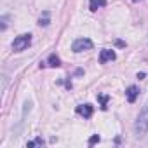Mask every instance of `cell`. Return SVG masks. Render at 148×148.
Returning <instances> with one entry per match:
<instances>
[{"instance_id": "6da1fadb", "label": "cell", "mask_w": 148, "mask_h": 148, "mask_svg": "<svg viewBox=\"0 0 148 148\" xmlns=\"http://www.w3.org/2000/svg\"><path fill=\"white\" fill-rule=\"evenodd\" d=\"M134 131L138 136H145L146 131H148V103L141 108L138 119H136V124H134Z\"/></svg>"}, {"instance_id": "7a4b0ae2", "label": "cell", "mask_w": 148, "mask_h": 148, "mask_svg": "<svg viewBox=\"0 0 148 148\" xmlns=\"http://www.w3.org/2000/svg\"><path fill=\"white\" fill-rule=\"evenodd\" d=\"M30 44H32V35H30V33H21V35H18V37L14 38V42H12V51H14V52H21V51L28 49Z\"/></svg>"}, {"instance_id": "3957f363", "label": "cell", "mask_w": 148, "mask_h": 148, "mask_svg": "<svg viewBox=\"0 0 148 148\" xmlns=\"http://www.w3.org/2000/svg\"><path fill=\"white\" fill-rule=\"evenodd\" d=\"M94 47V44H92V40L91 38H77L75 42L71 44V51L73 52H84V51H91Z\"/></svg>"}, {"instance_id": "277c9868", "label": "cell", "mask_w": 148, "mask_h": 148, "mask_svg": "<svg viewBox=\"0 0 148 148\" xmlns=\"http://www.w3.org/2000/svg\"><path fill=\"white\" fill-rule=\"evenodd\" d=\"M77 113L82 115L84 119H91L92 113H94V106L89 105V103H86V105H79V106H77Z\"/></svg>"}, {"instance_id": "5b68a950", "label": "cell", "mask_w": 148, "mask_h": 148, "mask_svg": "<svg viewBox=\"0 0 148 148\" xmlns=\"http://www.w3.org/2000/svg\"><path fill=\"white\" fill-rule=\"evenodd\" d=\"M117 58V54H115V51H112V49H103L101 52H99V63L101 64H105V63H108V61H113Z\"/></svg>"}, {"instance_id": "8992f818", "label": "cell", "mask_w": 148, "mask_h": 148, "mask_svg": "<svg viewBox=\"0 0 148 148\" xmlns=\"http://www.w3.org/2000/svg\"><path fill=\"white\" fill-rule=\"evenodd\" d=\"M138 96H139V87H136V86H129V87L125 89V98H127L129 103H134V101L138 99Z\"/></svg>"}, {"instance_id": "52a82bcc", "label": "cell", "mask_w": 148, "mask_h": 148, "mask_svg": "<svg viewBox=\"0 0 148 148\" xmlns=\"http://www.w3.org/2000/svg\"><path fill=\"white\" fill-rule=\"evenodd\" d=\"M45 66H52V68H59L61 66V59L56 56V54H51L45 61Z\"/></svg>"}, {"instance_id": "ba28073f", "label": "cell", "mask_w": 148, "mask_h": 148, "mask_svg": "<svg viewBox=\"0 0 148 148\" xmlns=\"http://www.w3.org/2000/svg\"><path fill=\"white\" fill-rule=\"evenodd\" d=\"M106 5V0H89V9L92 12H96L99 7H105Z\"/></svg>"}, {"instance_id": "9c48e42d", "label": "cell", "mask_w": 148, "mask_h": 148, "mask_svg": "<svg viewBox=\"0 0 148 148\" xmlns=\"http://www.w3.org/2000/svg\"><path fill=\"white\" fill-rule=\"evenodd\" d=\"M98 99H99V106H101V110H106L108 108V99H110V96L108 94H98Z\"/></svg>"}, {"instance_id": "30bf717a", "label": "cell", "mask_w": 148, "mask_h": 148, "mask_svg": "<svg viewBox=\"0 0 148 148\" xmlns=\"http://www.w3.org/2000/svg\"><path fill=\"white\" fill-rule=\"evenodd\" d=\"M35 145H44V139H42V138H37L35 141H30L26 146H28V148H32V146H35Z\"/></svg>"}, {"instance_id": "8fae6325", "label": "cell", "mask_w": 148, "mask_h": 148, "mask_svg": "<svg viewBox=\"0 0 148 148\" xmlns=\"http://www.w3.org/2000/svg\"><path fill=\"white\" fill-rule=\"evenodd\" d=\"M47 16H49V14H45L44 19H42V18L38 19V25H40V26H47V25H49V18H47Z\"/></svg>"}, {"instance_id": "7c38bea8", "label": "cell", "mask_w": 148, "mask_h": 148, "mask_svg": "<svg viewBox=\"0 0 148 148\" xmlns=\"http://www.w3.org/2000/svg\"><path fill=\"white\" fill-rule=\"evenodd\" d=\"M99 139H101V138H99L98 134H94V136H91V138H89V145H94V143H98Z\"/></svg>"}, {"instance_id": "4fadbf2b", "label": "cell", "mask_w": 148, "mask_h": 148, "mask_svg": "<svg viewBox=\"0 0 148 148\" xmlns=\"http://www.w3.org/2000/svg\"><path fill=\"white\" fill-rule=\"evenodd\" d=\"M5 28H7V16L2 18V30H5Z\"/></svg>"}, {"instance_id": "5bb4252c", "label": "cell", "mask_w": 148, "mask_h": 148, "mask_svg": "<svg viewBox=\"0 0 148 148\" xmlns=\"http://www.w3.org/2000/svg\"><path fill=\"white\" fill-rule=\"evenodd\" d=\"M115 44H117V45H119V47H124V45H125V44H124V42H122V40H117V42H115Z\"/></svg>"}, {"instance_id": "9a60e30c", "label": "cell", "mask_w": 148, "mask_h": 148, "mask_svg": "<svg viewBox=\"0 0 148 148\" xmlns=\"http://www.w3.org/2000/svg\"><path fill=\"white\" fill-rule=\"evenodd\" d=\"M131 2H141V0H131Z\"/></svg>"}]
</instances>
